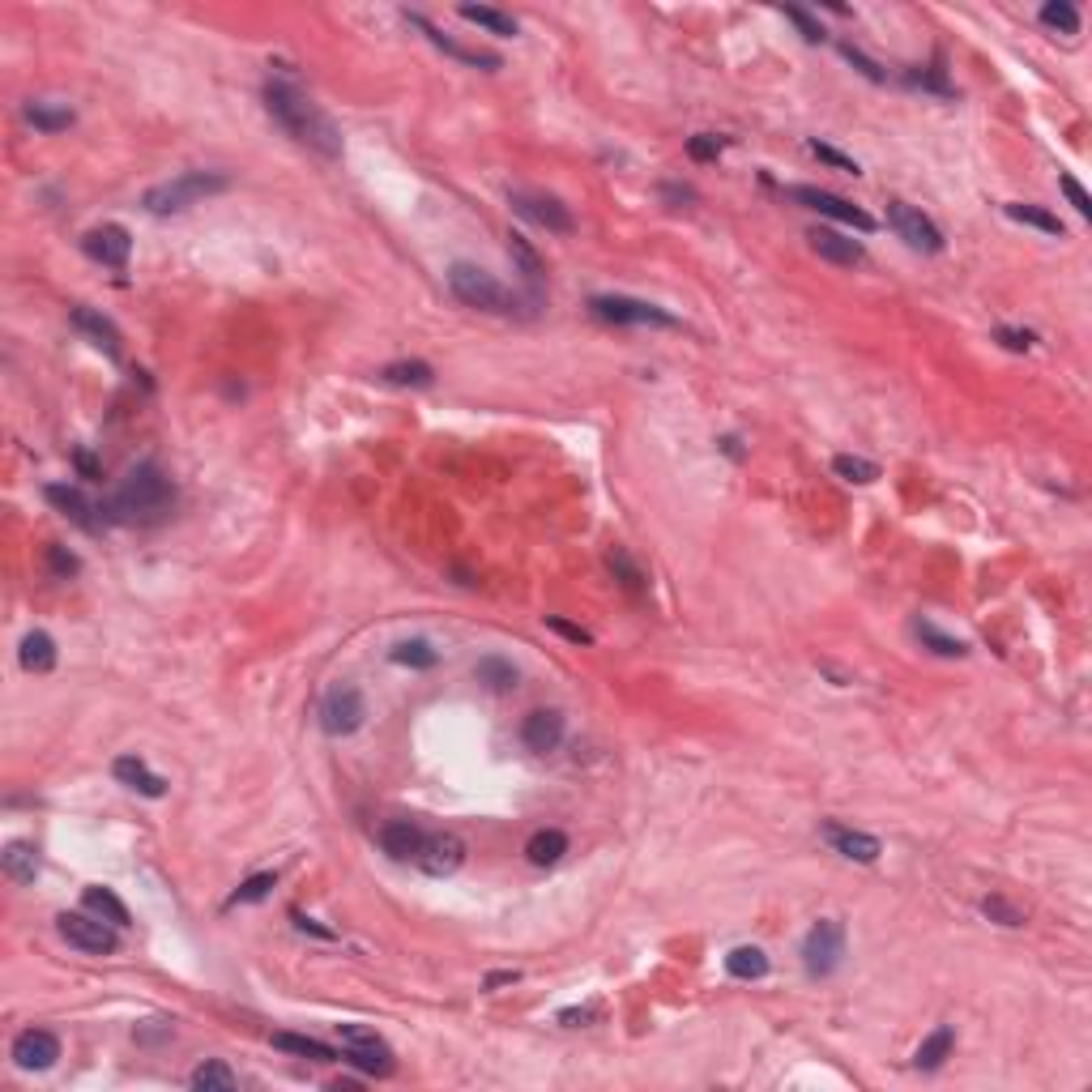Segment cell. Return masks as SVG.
Returning a JSON list of instances; mask_svg holds the SVG:
<instances>
[{"label": "cell", "mask_w": 1092, "mask_h": 1092, "mask_svg": "<svg viewBox=\"0 0 1092 1092\" xmlns=\"http://www.w3.org/2000/svg\"><path fill=\"white\" fill-rule=\"evenodd\" d=\"M547 627H551V632H560L564 640H572V645H594V636L585 632V627H580V623H568V619H560V615H547Z\"/></svg>", "instance_id": "f907efd6"}, {"label": "cell", "mask_w": 1092, "mask_h": 1092, "mask_svg": "<svg viewBox=\"0 0 1092 1092\" xmlns=\"http://www.w3.org/2000/svg\"><path fill=\"white\" fill-rule=\"evenodd\" d=\"M786 17L794 21L798 31H803V39H807V43H823V27H819V21H815L807 9H794V5H790V9H786Z\"/></svg>", "instance_id": "816d5d0a"}, {"label": "cell", "mask_w": 1092, "mask_h": 1092, "mask_svg": "<svg viewBox=\"0 0 1092 1092\" xmlns=\"http://www.w3.org/2000/svg\"><path fill=\"white\" fill-rule=\"evenodd\" d=\"M589 312H594L598 321H611V325H658V329H678V317H670L666 307L645 303V299H632V295H594V299H589Z\"/></svg>", "instance_id": "52a82bcc"}, {"label": "cell", "mask_w": 1092, "mask_h": 1092, "mask_svg": "<svg viewBox=\"0 0 1092 1092\" xmlns=\"http://www.w3.org/2000/svg\"><path fill=\"white\" fill-rule=\"evenodd\" d=\"M43 495H47V504H52L56 513H64L73 525H82V529H90V533L99 529V517H94L99 508H94L78 487H68V482H52V487H47Z\"/></svg>", "instance_id": "ffe728a7"}, {"label": "cell", "mask_w": 1092, "mask_h": 1092, "mask_svg": "<svg viewBox=\"0 0 1092 1092\" xmlns=\"http://www.w3.org/2000/svg\"><path fill=\"white\" fill-rule=\"evenodd\" d=\"M606 564H611V572H615V580H619L623 589L640 594V589L649 585V580H645V572H640V564H636V560H632V555H627L623 547H615L611 555H606Z\"/></svg>", "instance_id": "60d3db41"}, {"label": "cell", "mask_w": 1092, "mask_h": 1092, "mask_svg": "<svg viewBox=\"0 0 1092 1092\" xmlns=\"http://www.w3.org/2000/svg\"><path fill=\"white\" fill-rule=\"evenodd\" d=\"M823 837H828L833 849H837L841 858H849V862H875L884 854L880 837L858 833V828H845V823H823Z\"/></svg>", "instance_id": "ac0fdd59"}, {"label": "cell", "mask_w": 1092, "mask_h": 1092, "mask_svg": "<svg viewBox=\"0 0 1092 1092\" xmlns=\"http://www.w3.org/2000/svg\"><path fill=\"white\" fill-rule=\"evenodd\" d=\"M337 1041H342V1058L350 1066H359V1072H368V1076H393L397 1058L376 1037V1029H368V1025H337Z\"/></svg>", "instance_id": "5b68a950"}, {"label": "cell", "mask_w": 1092, "mask_h": 1092, "mask_svg": "<svg viewBox=\"0 0 1092 1092\" xmlns=\"http://www.w3.org/2000/svg\"><path fill=\"white\" fill-rule=\"evenodd\" d=\"M0 862H5V875L13 884H35L39 880V849L27 845V841H9L5 854H0Z\"/></svg>", "instance_id": "d4e9b609"}, {"label": "cell", "mask_w": 1092, "mask_h": 1092, "mask_svg": "<svg viewBox=\"0 0 1092 1092\" xmlns=\"http://www.w3.org/2000/svg\"><path fill=\"white\" fill-rule=\"evenodd\" d=\"M725 974L739 978V982H760L768 974V956L760 948H734L725 956Z\"/></svg>", "instance_id": "d590c367"}, {"label": "cell", "mask_w": 1092, "mask_h": 1092, "mask_svg": "<svg viewBox=\"0 0 1092 1092\" xmlns=\"http://www.w3.org/2000/svg\"><path fill=\"white\" fill-rule=\"evenodd\" d=\"M913 636L927 645L931 653H939V658H964L968 653V645L964 640H956V636H948V632H939V627L931 623V619H917L913 623Z\"/></svg>", "instance_id": "8d00e7d4"}, {"label": "cell", "mask_w": 1092, "mask_h": 1092, "mask_svg": "<svg viewBox=\"0 0 1092 1092\" xmlns=\"http://www.w3.org/2000/svg\"><path fill=\"white\" fill-rule=\"evenodd\" d=\"M73 329L86 333L94 346L107 350V354H120V329L103 317V312H94V307H73Z\"/></svg>", "instance_id": "7402d4cb"}, {"label": "cell", "mask_w": 1092, "mask_h": 1092, "mask_svg": "<svg viewBox=\"0 0 1092 1092\" xmlns=\"http://www.w3.org/2000/svg\"><path fill=\"white\" fill-rule=\"evenodd\" d=\"M227 188H231V176H223V172H184L176 180L145 188L141 205L158 218H167V213H184L192 205H201L205 197H218V192H227Z\"/></svg>", "instance_id": "3957f363"}, {"label": "cell", "mask_w": 1092, "mask_h": 1092, "mask_svg": "<svg viewBox=\"0 0 1092 1092\" xmlns=\"http://www.w3.org/2000/svg\"><path fill=\"white\" fill-rule=\"evenodd\" d=\"M380 380L384 384H401V388H427L435 380V372L427 368L423 359H401V363H388V368H380Z\"/></svg>", "instance_id": "d6a6232c"}, {"label": "cell", "mask_w": 1092, "mask_h": 1092, "mask_svg": "<svg viewBox=\"0 0 1092 1092\" xmlns=\"http://www.w3.org/2000/svg\"><path fill=\"white\" fill-rule=\"evenodd\" d=\"M172 508H176V487H172V478L162 474L158 461L133 466L115 482V491L107 500L111 521H125V525H158V521L172 517Z\"/></svg>", "instance_id": "7a4b0ae2"}, {"label": "cell", "mask_w": 1092, "mask_h": 1092, "mask_svg": "<svg viewBox=\"0 0 1092 1092\" xmlns=\"http://www.w3.org/2000/svg\"><path fill=\"white\" fill-rule=\"evenodd\" d=\"M274 884H278V875H274V870H260V875L244 880V884H239V888L231 892V905H252V901H265V896L274 892Z\"/></svg>", "instance_id": "7bdbcfd3"}, {"label": "cell", "mask_w": 1092, "mask_h": 1092, "mask_svg": "<svg viewBox=\"0 0 1092 1092\" xmlns=\"http://www.w3.org/2000/svg\"><path fill=\"white\" fill-rule=\"evenodd\" d=\"M1007 209V218L1011 223H1025V227H1033V231H1041V235H1058L1062 239V223H1058V213H1050V209H1041V205H1025V201H1007L1003 205Z\"/></svg>", "instance_id": "1f68e13d"}, {"label": "cell", "mask_w": 1092, "mask_h": 1092, "mask_svg": "<svg viewBox=\"0 0 1092 1092\" xmlns=\"http://www.w3.org/2000/svg\"><path fill=\"white\" fill-rule=\"evenodd\" d=\"M841 56H845L849 64H854V68L862 73V78H870V82H888V73H884V68L875 64V60H870V56H862V52H858L854 43H841Z\"/></svg>", "instance_id": "bcb514c9"}, {"label": "cell", "mask_w": 1092, "mask_h": 1092, "mask_svg": "<svg viewBox=\"0 0 1092 1092\" xmlns=\"http://www.w3.org/2000/svg\"><path fill=\"white\" fill-rule=\"evenodd\" d=\"M82 905L94 913V917H103V921H111L115 931H125V927H133V917H129V905L120 901V896L111 892V888H86V896H82Z\"/></svg>", "instance_id": "484cf974"}, {"label": "cell", "mask_w": 1092, "mask_h": 1092, "mask_svg": "<svg viewBox=\"0 0 1092 1092\" xmlns=\"http://www.w3.org/2000/svg\"><path fill=\"white\" fill-rule=\"evenodd\" d=\"M415 862H419L423 875H431V880L457 875L461 862H466V841H461L457 833H427Z\"/></svg>", "instance_id": "4fadbf2b"}, {"label": "cell", "mask_w": 1092, "mask_h": 1092, "mask_svg": "<svg viewBox=\"0 0 1092 1092\" xmlns=\"http://www.w3.org/2000/svg\"><path fill=\"white\" fill-rule=\"evenodd\" d=\"M363 717H368V700H363V692L354 683H333L321 700V725H325V734L333 739H346L354 734Z\"/></svg>", "instance_id": "9c48e42d"}, {"label": "cell", "mask_w": 1092, "mask_h": 1092, "mask_svg": "<svg viewBox=\"0 0 1092 1092\" xmlns=\"http://www.w3.org/2000/svg\"><path fill=\"white\" fill-rule=\"evenodd\" d=\"M504 982H517V974H491V978H487V990H491V986H504Z\"/></svg>", "instance_id": "9f6ffc18"}, {"label": "cell", "mask_w": 1092, "mask_h": 1092, "mask_svg": "<svg viewBox=\"0 0 1092 1092\" xmlns=\"http://www.w3.org/2000/svg\"><path fill=\"white\" fill-rule=\"evenodd\" d=\"M21 115H27V125H35L39 133H64L73 120V107H64V103H47V99H31L27 107H21Z\"/></svg>", "instance_id": "4316f807"}, {"label": "cell", "mask_w": 1092, "mask_h": 1092, "mask_svg": "<svg viewBox=\"0 0 1092 1092\" xmlns=\"http://www.w3.org/2000/svg\"><path fill=\"white\" fill-rule=\"evenodd\" d=\"M888 227L901 235L913 252H943V231L909 201H888Z\"/></svg>", "instance_id": "8fae6325"}, {"label": "cell", "mask_w": 1092, "mask_h": 1092, "mask_svg": "<svg viewBox=\"0 0 1092 1092\" xmlns=\"http://www.w3.org/2000/svg\"><path fill=\"white\" fill-rule=\"evenodd\" d=\"M47 560H52V572L56 576H73V572H78V560H73L64 547H52V551H47Z\"/></svg>", "instance_id": "f5cc1de1"}, {"label": "cell", "mask_w": 1092, "mask_h": 1092, "mask_svg": "<svg viewBox=\"0 0 1092 1092\" xmlns=\"http://www.w3.org/2000/svg\"><path fill=\"white\" fill-rule=\"evenodd\" d=\"M397 666H410V670H431L435 662H440V653H435L427 640H401L393 645V653H388Z\"/></svg>", "instance_id": "ab89813d"}, {"label": "cell", "mask_w": 1092, "mask_h": 1092, "mask_svg": "<svg viewBox=\"0 0 1092 1092\" xmlns=\"http://www.w3.org/2000/svg\"><path fill=\"white\" fill-rule=\"evenodd\" d=\"M982 913L990 921H999V927H1025V909L1020 905H1011L1007 896H986L982 901Z\"/></svg>", "instance_id": "ee69618b"}, {"label": "cell", "mask_w": 1092, "mask_h": 1092, "mask_svg": "<svg viewBox=\"0 0 1092 1092\" xmlns=\"http://www.w3.org/2000/svg\"><path fill=\"white\" fill-rule=\"evenodd\" d=\"M508 256H513V265L517 270L529 278V282H542L547 278V265H542V256L529 248V239L525 235H508Z\"/></svg>", "instance_id": "74e56055"}, {"label": "cell", "mask_w": 1092, "mask_h": 1092, "mask_svg": "<svg viewBox=\"0 0 1092 1092\" xmlns=\"http://www.w3.org/2000/svg\"><path fill=\"white\" fill-rule=\"evenodd\" d=\"M790 201L807 205V209H815V213H823V218H833V223L858 227V231H875V218H870L866 209H858L854 201L837 197V192H823V188H811V184H798V188H790Z\"/></svg>", "instance_id": "7c38bea8"}, {"label": "cell", "mask_w": 1092, "mask_h": 1092, "mask_svg": "<svg viewBox=\"0 0 1092 1092\" xmlns=\"http://www.w3.org/2000/svg\"><path fill=\"white\" fill-rule=\"evenodd\" d=\"M1058 188L1066 192V201L1076 205V213H1080V218H1088V213H1092V197L1084 192V184H1080L1076 176H1058Z\"/></svg>", "instance_id": "c3c4849f"}, {"label": "cell", "mask_w": 1092, "mask_h": 1092, "mask_svg": "<svg viewBox=\"0 0 1092 1092\" xmlns=\"http://www.w3.org/2000/svg\"><path fill=\"white\" fill-rule=\"evenodd\" d=\"M457 13L466 17V21H474V27H482V31H491V35H504V39H513V35L521 31L513 13H504V9H491V5H461Z\"/></svg>", "instance_id": "4dcf8cb0"}, {"label": "cell", "mask_w": 1092, "mask_h": 1092, "mask_svg": "<svg viewBox=\"0 0 1092 1092\" xmlns=\"http://www.w3.org/2000/svg\"><path fill=\"white\" fill-rule=\"evenodd\" d=\"M60 1058V1037L47 1033V1029H27L13 1037V1062L21 1072H47V1066H56Z\"/></svg>", "instance_id": "9a60e30c"}, {"label": "cell", "mask_w": 1092, "mask_h": 1092, "mask_svg": "<svg viewBox=\"0 0 1092 1092\" xmlns=\"http://www.w3.org/2000/svg\"><path fill=\"white\" fill-rule=\"evenodd\" d=\"M952 1046H956V1033H952L948 1025H943V1029H935V1033H931V1037L917 1046V1054H913V1066H917V1072H939V1066H943V1058L952 1054Z\"/></svg>", "instance_id": "f1b7e54d"}, {"label": "cell", "mask_w": 1092, "mask_h": 1092, "mask_svg": "<svg viewBox=\"0 0 1092 1092\" xmlns=\"http://www.w3.org/2000/svg\"><path fill=\"white\" fill-rule=\"evenodd\" d=\"M82 248H86L90 260L107 265V270H125V265H129V252H133V235H129L125 227H120V223H103V227L86 231Z\"/></svg>", "instance_id": "5bb4252c"}, {"label": "cell", "mask_w": 1092, "mask_h": 1092, "mask_svg": "<svg viewBox=\"0 0 1092 1092\" xmlns=\"http://www.w3.org/2000/svg\"><path fill=\"white\" fill-rule=\"evenodd\" d=\"M1041 27L1058 35H1080V9L1072 0H1050V5H1041Z\"/></svg>", "instance_id": "f35d334b"}, {"label": "cell", "mask_w": 1092, "mask_h": 1092, "mask_svg": "<svg viewBox=\"0 0 1092 1092\" xmlns=\"http://www.w3.org/2000/svg\"><path fill=\"white\" fill-rule=\"evenodd\" d=\"M525 854L533 866H555L564 854H568V837L560 828H542V833H533L529 845H525Z\"/></svg>", "instance_id": "f546056e"}, {"label": "cell", "mask_w": 1092, "mask_h": 1092, "mask_svg": "<svg viewBox=\"0 0 1092 1092\" xmlns=\"http://www.w3.org/2000/svg\"><path fill=\"white\" fill-rule=\"evenodd\" d=\"M807 239H811V252L815 256L833 260V265H845V270H854V265H862V256H866L858 239H849L841 231H828V227H815Z\"/></svg>", "instance_id": "d6986e66"}, {"label": "cell", "mask_w": 1092, "mask_h": 1092, "mask_svg": "<svg viewBox=\"0 0 1092 1092\" xmlns=\"http://www.w3.org/2000/svg\"><path fill=\"white\" fill-rule=\"evenodd\" d=\"M994 342H1003L1007 350L1025 354V350H1033V342H1037V337H1033L1029 329H1007V325H1003V329H994Z\"/></svg>", "instance_id": "681fc988"}, {"label": "cell", "mask_w": 1092, "mask_h": 1092, "mask_svg": "<svg viewBox=\"0 0 1092 1092\" xmlns=\"http://www.w3.org/2000/svg\"><path fill=\"white\" fill-rule=\"evenodd\" d=\"M423 828L415 819H388V823H380V833H376V841H380V849L393 862H415L419 858V849H423Z\"/></svg>", "instance_id": "2e32d148"}, {"label": "cell", "mask_w": 1092, "mask_h": 1092, "mask_svg": "<svg viewBox=\"0 0 1092 1092\" xmlns=\"http://www.w3.org/2000/svg\"><path fill=\"white\" fill-rule=\"evenodd\" d=\"M265 107H270V115L299 145H312V150L325 154V158H342V133H337L333 120L312 103L295 82H282V78L265 82Z\"/></svg>", "instance_id": "6da1fadb"}, {"label": "cell", "mask_w": 1092, "mask_h": 1092, "mask_svg": "<svg viewBox=\"0 0 1092 1092\" xmlns=\"http://www.w3.org/2000/svg\"><path fill=\"white\" fill-rule=\"evenodd\" d=\"M274 1046L286 1050V1054L312 1058V1062H333V1058H342L333 1046H325V1041H317V1037H299V1033H274Z\"/></svg>", "instance_id": "836d02e7"}, {"label": "cell", "mask_w": 1092, "mask_h": 1092, "mask_svg": "<svg viewBox=\"0 0 1092 1092\" xmlns=\"http://www.w3.org/2000/svg\"><path fill=\"white\" fill-rule=\"evenodd\" d=\"M188 1084L197 1088V1092H235L239 1088V1076L231 1072V1066L223 1058H205L197 1072L188 1076Z\"/></svg>", "instance_id": "83f0119b"}, {"label": "cell", "mask_w": 1092, "mask_h": 1092, "mask_svg": "<svg viewBox=\"0 0 1092 1092\" xmlns=\"http://www.w3.org/2000/svg\"><path fill=\"white\" fill-rule=\"evenodd\" d=\"M811 154H815L819 162L837 167V172H845V176H862L854 158H849V154H841V150H833V145H823V141H811Z\"/></svg>", "instance_id": "f6af8a7d"}, {"label": "cell", "mask_w": 1092, "mask_h": 1092, "mask_svg": "<svg viewBox=\"0 0 1092 1092\" xmlns=\"http://www.w3.org/2000/svg\"><path fill=\"white\" fill-rule=\"evenodd\" d=\"M521 743L529 751H538V756H547V751H555L564 743V713H555V709H533L525 721H521Z\"/></svg>", "instance_id": "e0dca14e"}, {"label": "cell", "mask_w": 1092, "mask_h": 1092, "mask_svg": "<svg viewBox=\"0 0 1092 1092\" xmlns=\"http://www.w3.org/2000/svg\"><path fill=\"white\" fill-rule=\"evenodd\" d=\"M474 678H478V683H487L491 692H508V687H517L521 674H517V666L508 662V658H495V653H491V658H478Z\"/></svg>", "instance_id": "e575fe53"}, {"label": "cell", "mask_w": 1092, "mask_h": 1092, "mask_svg": "<svg viewBox=\"0 0 1092 1092\" xmlns=\"http://www.w3.org/2000/svg\"><path fill=\"white\" fill-rule=\"evenodd\" d=\"M17 662L27 674H47L56 666V640L43 632V627H35V632H27V640H21L17 649Z\"/></svg>", "instance_id": "603a6c76"}, {"label": "cell", "mask_w": 1092, "mask_h": 1092, "mask_svg": "<svg viewBox=\"0 0 1092 1092\" xmlns=\"http://www.w3.org/2000/svg\"><path fill=\"white\" fill-rule=\"evenodd\" d=\"M448 290L474 312H491V317L513 312V295H508L487 270H478V265H470V260L448 265Z\"/></svg>", "instance_id": "277c9868"}, {"label": "cell", "mask_w": 1092, "mask_h": 1092, "mask_svg": "<svg viewBox=\"0 0 1092 1092\" xmlns=\"http://www.w3.org/2000/svg\"><path fill=\"white\" fill-rule=\"evenodd\" d=\"M78 466H82V470H86V474H90V478H94V474H99V466H94V461H90V457H86V453H78Z\"/></svg>", "instance_id": "11a10c76"}, {"label": "cell", "mask_w": 1092, "mask_h": 1092, "mask_svg": "<svg viewBox=\"0 0 1092 1092\" xmlns=\"http://www.w3.org/2000/svg\"><path fill=\"white\" fill-rule=\"evenodd\" d=\"M721 137H713V133H696L692 141H687V154L696 158V162H713L717 154H721Z\"/></svg>", "instance_id": "7dc6e473"}, {"label": "cell", "mask_w": 1092, "mask_h": 1092, "mask_svg": "<svg viewBox=\"0 0 1092 1092\" xmlns=\"http://www.w3.org/2000/svg\"><path fill=\"white\" fill-rule=\"evenodd\" d=\"M833 474L845 478V482H858V487H866V482L880 478V466H875V461H866V457L841 453V457H833Z\"/></svg>", "instance_id": "b9f144b4"}, {"label": "cell", "mask_w": 1092, "mask_h": 1092, "mask_svg": "<svg viewBox=\"0 0 1092 1092\" xmlns=\"http://www.w3.org/2000/svg\"><path fill=\"white\" fill-rule=\"evenodd\" d=\"M290 917H295V927H299V931H312V935H321V939H333V931H325V927H317V921H312V917H303L299 909H295V913H290Z\"/></svg>", "instance_id": "db71d44e"}, {"label": "cell", "mask_w": 1092, "mask_h": 1092, "mask_svg": "<svg viewBox=\"0 0 1092 1092\" xmlns=\"http://www.w3.org/2000/svg\"><path fill=\"white\" fill-rule=\"evenodd\" d=\"M56 931L64 935L68 948H78L86 956H111L120 948V939H115V927L103 917H94L90 909L86 913H60L56 917Z\"/></svg>", "instance_id": "ba28073f"}, {"label": "cell", "mask_w": 1092, "mask_h": 1092, "mask_svg": "<svg viewBox=\"0 0 1092 1092\" xmlns=\"http://www.w3.org/2000/svg\"><path fill=\"white\" fill-rule=\"evenodd\" d=\"M410 21H415V27L435 43V47H444L448 56H457V60H466V64H478V68H500V56H491V52H474V47H461L457 39H448V35H440L431 27V21L423 17V13H410Z\"/></svg>", "instance_id": "cb8c5ba5"}, {"label": "cell", "mask_w": 1092, "mask_h": 1092, "mask_svg": "<svg viewBox=\"0 0 1092 1092\" xmlns=\"http://www.w3.org/2000/svg\"><path fill=\"white\" fill-rule=\"evenodd\" d=\"M841 956H845V927L833 917L815 921L803 939V968L807 978H833L841 968Z\"/></svg>", "instance_id": "8992f818"}, {"label": "cell", "mask_w": 1092, "mask_h": 1092, "mask_svg": "<svg viewBox=\"0 0 1092 1092\" xmlns=\"http://www.w3.org/2000/svg\"><path fill=\"white\" fill-rule=\"evenodd\" d=\"M111 772H115V781H120V786H129V790H137V794H145V798H162V794H167V781H162L158 772L145 768V760H137V756H120V760L111 764Z\"/></svg>", "instance_id": "44dd1931"}, {"label": "cell", "mask_w": 1092, "mask_h": 1092, "mask_svg": "<svg viewBox=\"0 0 1092 1092\" xmlns=\"http://www.w3.org/2000/svg\"><path fill=\"white\" fill-rule=\"evenodd\" d=\"M508 201H513V209L525 218V223L547 227L551 235H568V231L576 227V223H572V209H568L560 197H551V192L513 188V192H508Z\"/></svg>", "instance_id": "30bf717a"}]
</instances>
